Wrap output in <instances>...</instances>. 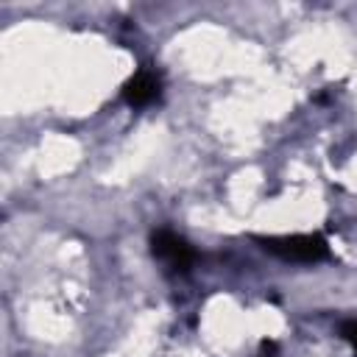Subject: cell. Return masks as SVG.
I'll use <instances>...</instances> for the list:
<instances>
[{"label":"cell","instance_id":"6da1fadb","mask_svg":"<svg viewBox=\"0 0 357 357\" xmlns=\"http://www.w3.org/2000/svg\"><path fill=\"white\" fill-rule=\"evenodd\" d=\"M268 254L287 262H321L329 257V243L321 234H271L254 237Z\"/></svg>","mask_w":357,"mask_h":357},{"label":"cell","instance_id":"7a4b0ae2","mask_svg":"<svg viewBox=\"0 0 357 357\" xmlns=\"http://www.w3.org/2000/svg\"><path fill=\"white\" fill-rule=\"evenodd\" d=\"M151 251H153L156 259H162L173 271H187L192 265V259H195V251L190 248V243L184 237H178L176 231H167V229L153 231Z\"/></svg>","mask_w":357,"mask_h":357},{"label":"cell","instance_id":"3957f363","mask_svg":"<svg viewBox=\"0 0 357 357\" xmlns=\"http://www.w3.org/2000/svg\"><path fill=\"white\" fill-rule=\"evenodd\" d=\"M159 92H162L159 75H156L153 70H139V73H134V75L126 81V86H123V100H126L128 106L139 109V106L153 103V100L159 98Z\"/></svg>","mask_w":357,"mask_h":357},{"label":"cell","instance_id":"277c9868","mask_svg":"<svg viewBox=\"0 0 357 357\" xmlns=\"http://www.w3.org/2000/svg\"><path fill=\"white\" fill-rule=\"evenodd\" d=\"M340 335L349 340V346H351V349H354V354H357V318L343 321V324H340Z\"/></svg>","mask_w":357,"mask_h":357}]
</instances>
